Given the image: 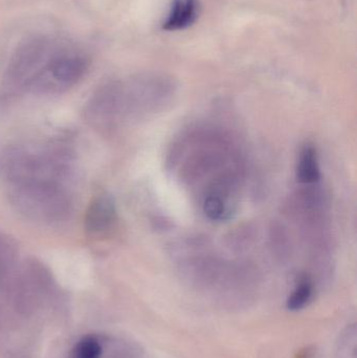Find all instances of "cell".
<instances>
[{
  "mask_svg": "<svg viewBox=\"0 0 357 358\" xmlns=\"http://www.w3.org/2000/svg\"><path fill=\"white\" fill-rule=\"evenodd\" d=\"M66 38L37 34L21 41L8 60L4 84L12 92H54L52 66Z\"/></svg>",
  "mask_w": 357,
  "mask_h": 358,
  "instance_id": "cell-1",
  "label": "cell"
},
{
  "mask_svg": "<svg viewBox=\"0 0 357 358\" xmlns=\"http://www.w3.org/2000/svg\"><path fill=\"white\" fill-rule=\"evenodd\" d=\"M68 155L56 147H8L0 151V172L10 185L50 183L63 185L68 176Z\"/></svg>",
  "mask_w": 357,
  "mask_h": 358,
  "instance_id": "cell-2",
  "label": "cell"
},
{
  "mask_svg": "<svg viewBox=\"0 0 357 358\" xmlns=\"http://www.w3.org/2000/svg\"><path fill=\"white\" fill-rule=\"evenodd\" d=\"M8 196L20 214L40 222H60L68 217L71 210V198L60 185H10Z\"/></svg>",
  "mask_w": 357,
  "mask_h": 358,
  "instance_id": "cell-3",
  "label": "cell"
},
{
  "mask_svg": "<svg viewBox=\"0 0 357 358\" xmlns=\"http://www.w3.org/2000/svg\"><path fill=\"white\" fill-rule=\"evenodd\" d=\"M117 219V208L113 198L102 194L90 202L86 210L84 225L86 231L92 234L107 231Z\"/></svg>",
  "mask_w": 357,
  "mask_h": 358,
  "instance_id": "cell-4",
  "label": "cell"
},
{
  "mask_svg": "<svg viewBox=\"0 0 357 358\" xmlns=\"http://www.w3.org/2000/svg\"><path fill=\"white\" fill-rule=\"evenodd\" d=\"M199 13V0H172L163 29L167 31H184L196 22Z\"/></svg>",
  "mask_w": 357,
  "mask_h": 358,
  "instance_id": "cell-5",
  "label": "cell"
},
{
  "mask_svg": "<svg viewBox=\"0 0 357 358\" xmlns=\"http://www.w3.org/2000/svg\"><path fill=\"white\" fill-rule=\"evenodd\" d=\"M321 179L318 151L312 144H306L300 152L297 165V180L301 185H316Z\"/></svg>",
  "mask_w": 357,
  "mask_h": 358,
  "instance_id": "cell-6",
  "label": "cell"
},
{
  "mask_svg": "<svg viewBox=\"0 0 357 358\" xmlns=\"http://www.w3.org/2000/svg\"><path fill=\"white\" fill-rule=\"evenodd\" d=\"M316 296V283L308 273H302L296 281L295 287L286 301V307L291 311H299L307 307Z\"/></svg>",
  "mask_w": 357,
  "mask_h": 358,
  "instance_id": "cell-7",
  "label": "cell"
},
{
  "mask_svg": "<svg viewBox=\"0 0 357 358\" xmlns=\"http://www.w3.org/2000/svg\"><path fill=\"white\" fill-rule=\"evenodd\" d=\"M203 210L210 220H226L232 214V199L221 194H207L203 197Z\"/></svg>",
  "mask_w": 357,
  "mask_h": 358,
  "instance_id": "cell-8",
  "label": "cell"
},
{
  "mask_svg": "<svg viewBox=\"0 0 357 358\" xmlns=\"http://www.w3.org/2000/svg\"><path fill=\"white\" fill-rule=\"evenodd\" d=\"M104 338L96 334H88L75 343L69 358H102Z\"/></svg>",
  "mask_w": 357,
  "mask_h": 358,
  "instance_id": "cell-9",
  "label": "cell"
},
{
  "mask_svg": "<svg viewBox=\"0 0 357 358\" xmlns=\"http://www.w3.org/2000/svg\"><path fill=\"white\" fill-rule=\"evenodd\" d=\"M356 326L352 325L342 334L337 347V358H356Z\"/></svg>",
  "mask_w": 357,
  "mask_h": 358,
  "instance_id": "cell-10",
  "label": "cell"
},
{
  "mask_svg": "<svg viewBox=\"0 0 357 358\" xmlns=\"http://www.w3.org/2000/svg\"><path fill=\"white\" fill-rule=\"evenodd\" d=\"M6 358H29V357H27V355H18V353H17V355H10V357H8Z\"/></svg>",
  "mask_w": 357,
  "mask_h": 358,
  "instance_id": "cell-11",
  "label": "cell"
}]
</instances>
